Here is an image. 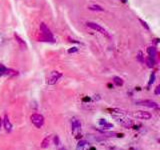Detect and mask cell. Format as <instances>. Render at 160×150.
Wrapping results in <instances>:
<instances>
[{
  "label": "cell",
  "instance_id": "83f0119b",
  "mask_svg": "<svg viewBox=\"0 0 160 150\" xmlns=\"http://www.w3.org/2000/svg\"><path fill=\"white\" fill-rule=\"evenodd\" d=\"M121 1H122L123 3H126V0H121Z\"/></svg>",
  "mask_w": 160,
  "mask_h": 150
},
{
  "label": "cell",
  "instance_id": "ac0fdd59",
  "mask_svg": "<svg viewBox=\"0 0 160 150\" xmlns=\"http://www.w3.org/2000/svg\"><path fill=\"white\" fill-rule=\"evenodd\" d=\"M53 142H54V144L57 145V146H58V145H60V139H59V137H58L57 135H55L53 137Z\"/></svg>",
  "mask_w": 160,
  "mask_h": 150
},
{
  "label": "cell",
  "instance_id": "ffe728a7",
  "mask_svg": "<svg viewBox=\"0 0 160 150\" xmlns=\"http://www.w3.org/2000/svg\"><path fill=\"white\" fill-rule=\"evenodd\" d=\"M154 81H155V73H152V74L150 75V80H149V82H148V85H151Z\"/></svg>",
  "mask_w": 160,
  "mask_h": 150
},
{
  "label": "cell",
  "instance_id": "44dd1931",
  "mask_svg": "<svg viewBox=\"0 0 160 150\" xmlns=\"http://www.w3.org/2000/svg\"><path fill=\"white\" fill-rule=\"evenodd\" d=\"M139 21H140V23L142 24V26H143V27H145V29H147V30L150 29V28H149V26L147 25V23L145 22V21H143L142 19H139Z\"/></svg>",
  "mask_w": 160,
  "mask_h": 150
},
{
  "label": "cell",
  "instance_id": "484cf974",
  "mask_svg": "<svg viewBox=\"0 0 160 150\" xmlns=\"http://www.w3.org/2000/svg\"><path fill=\"white\" fill-rule=\"evenodd\" d=\"M1 126H2V118L0 117V129H1Z\"/></svg>",
  "mask_w": 160,
  "mask_h": 150
},
{
  "label": "cell",
  "instance_id": "30bf717a",
  "mask_svg": "<svg viewBox=\"0 0 160 150\" xmlns=\"http://www.w3.org/2000/svg\"><path fill=\"white\" fill-rule=\"evenodd\" d=\"M76 150H89V142L86 140H79Z\"/></svg>",
  "mask_w": 160,
  "mask_h": 150
},
{
  "label": "cell",
  "instance_id": "2e32d148",
  "mask_svg": "<svg viewBox=\"0 0 160 150\" xmlns=\"http://www.w3.org/2000/svg\"><path fill=\"white\" fill-rule=\"evenodd\" d=\"M88 8H89L90 10H93V11H104V9L99 5H92Z\"/></svg>",
  "mask_w": 160,
  "mask_h": 150
},
{
  "label": "cell",
  "instance_id": "7a4b0ae2",
  "mask_svg": "<svg viewBox=\"0 0 160 150\" xmlns=\"http://www.w3.org/2000/svg\"><path fill=\"white\" fill-rule=\"evenodd\" d=\"M86 25H87L89 28H91V29L95 30L96 32H99L100 34L104 35L105 37L110 38V34L108 33L107 30L105 29V28H103L102 26H100L99 24H97V23H95V22H87V23H86Z\"/></svg>",
  "mask_w": 160,
  "mask_h": 150
},
{
  "label": "cell",
  "instance_id": "7402d4cb",
  "mask_svg": "<svg viewBox=\"0 0 160 150\" xmlns=\"http://www.w3.org/2000/svg\"><path fill=\"white\" fill-rule=\"evenodd\" d=\"M107 150H124V149L120 148V147H117V146H109L107 148Z\"/></svg>",
  "mask_w": 160,
  "mask_h": 150
},
{
  "label": "cell",
  "instance_id": "7c38bea8",
  "mask_svg": "<svg viewBox=\"0 0 160 150\" xmlns=\"http://www.w3.org/2000/svg\"><path fill=\"white\" fill-rule=\"evenodd\" d=\"M147 53H148L149 56H151V57H155L157 54V50H156V47L154 46H150L147 48Z\"/></svg>",
  "mask_w": 160,
  "mask_h": 150
},
{
  "label": "cell",
  "instance_id": "6da1fadb",
  "mask_svg": "<svg viewBox=\"0 0 160 150\" xmlns=\"http://www.w3.org/2000/svg\"><path fill=\"white\" fill-rule=\"evenodd\" d=\"M30 120H31L32 124H33L35 127L37 128H41L44 124V117H43V115L41 114H38V113H34V114H32L31 116H30Z\"/></svg>",
  "mask_w": 160,
  "mask_h": 150
},
{
  "label": "cell",
  "instance_id": "277c9868",
  "mask_svg": "<svg viewBox=\"0 0 160 150\" xmlns=\"http://www.w3.org/2000/svg\"><path fill=\"white\" fill-rule=\"evenodd\" d=\"M136 105L139 106H145L148 108H158L159 105L157 104V102L153 101V100H138L135 102Z\"/></svg>",
  "mask_w": 160,
  "mask_h": 150
},
{
  "label": "cell",
  "instance_id": "5bb4252c",
  "mask_svg": "<svg viewBox=\"0 0 160 150\" xmlns=\"http://www.w3.org/2000/svg\"><path fill=\"white\" fill-rule=\"evenodd\" d=\"M146 63H147V66L150 67V68H152V67L155 65L154 57H151V56H149V57H147V58H146Z\"/></svg>",
  "mask_w": 160,
  "mask_h": 150
},
{
  "label": "cell",
  "instance_id": "4316f807",
  "mask_svg": "<svg viewBox=\"0 0 160 150\" xmlns=\"http://www.w3.org/2000/svg\"><path fill=\"white\" fill-rule=\"evenodd\" d=\"M59 150H68V149L66 147H61V148H59Z\"/></svg>",
  "mask_w": 160,
  "mask_h": 150
},
{
  "label": "cell",
  "instance_id": "ba28073f",
  "mask_svg": "<svg viewBox=\"0 0 160 150\" xmlns=\"http://www.w3.org/2000/svg\"><path fill=\"white\" fill-rule=\"evenodd\" d=\"M99 131H100L104 136H107V137H113V138L123 137L122 133H117V132H108V131H105V130H99Z\"/></svg>",
  "mask_w": 160,
  "mask_h": 150
},
{
  "label": "cell",
  "instance_id": "e0dca14e",
  "mask_svg": "<svg viewBox=\"0 0 160 150\" xmlns=\"http://www.w3.org/2000/svg\"><path fill=\"white\" fill-rule=\"evenodd\" d=\"M137 59H138V61L141 62V63L144 62V57H143V54H142V52H139V53H138Z\"/></svg>",
  "mask_w": 160,
  "mask_h": 150
},
{
  "label": "cell",
  "instance_id": "5b68a950",
  "mask_svg": "<svg viewBox=\"0 0 160 150\" xmlns=\"http://www.w3.org/2000/svg\"><path fill=\"white\" fill-rule=\"evenodd\" d=\"M133 116L136 117L138 119H142V120H149V119L152 118V115L147 111H142V110H138L132 113Z\"/></svg>",
  "mask_w": 160,
  "mask_h": 150
},
{
  "label": "cell",
  "instance_id": "3957f363",
  "mask_svg": "<svg viewBox=\"0 0 160 150\" xmlns=\"http://www.w3.org/2000/svg\"><path fill=\"white\" fill-rule=\"evenodd\" d=\"M61 77H62L61 72H59V71H52V72L49 74L48 77H47V84H49V85H54Z\"/></svg>",
  "mask_w": 160,
  "mask_h": 150
},
{
  "label": "cell",
  "instance_id": "603a6c76",
  "mask_svg": "<svg viewBox=\"0 0 160 150\" xmlns=\"http://www.w3.org/2000/svg\"><path fill=\"white\" fill-rule=\"evenodd\" d=\"M107 123V121L105 120V119H100V120L98 121V124L100 125V126H103V125H105Z\"/></svg>",
  "mask_w": 160,
  "mask_h": 150
},
{
  "label": "cell",
  "instance_id": "9c48e42d",
  "mask_svg": "<svg viewBox=\"0 0 160 150\" xmlns=\"http://www.w3.org/2000/svg\"><path fill=\"white\" fill-rule=\"evenodd\" d=\"M81 121L79 120L78 118L76 117H73L71 118V129L74 130V129H81Z\"/></svg>",
  "mask_w": 160,
  "mask_h": 150
},
{
  "label": "cell",
  "instance_id": "4fadbf2b",
  "mask_svg": "<svg viewBox=\"0 0 160 150\" xmlns=\"http://www.w3.org/2000/svg\"><path fill=\"white\" fill-rule=\"evenodd\" d=\"M14 37H15V39H16V41L18 42V44L20 45L21 47H23V48H25L26 47V43L24 42V40H23L22 38L20 37V36L18 35L17 33H14Z\"/></svg>",
  "mask_w": 160,
  "mask_h": 150
},
{
  "label": "cell",
  "instance_id": "8992f818",
  "mask_svg": "<svg viewBox=\"0 0 160 150\" xmlns=\"http://www.w3.org/2000/svg\"><path fill=\"white\" fill-rule=\"evenodd\" d=\"M39 29H40V31L42 32V33L44 34V35L46 36L47 38L52 39V32L50 31V29H49V28L47 27L45 23H40Z\"/></svg>",
  "mask_w": 160,
  "mask_h": 150
},
{
  "label": "cell",
  "instance_id": "cb8c5ba5",
  "mask_svg": "<svg viewBox=\"0 0 160 150\" xmlns=\"http://www.w3.org/2000/svg\"><path fill=\"white\" fill-rule=\"evenodd\" d=\"M77 50H78V48H76V47H73V48H71V49L68 50V53H74V52H76Z\"/></svg>",
  "mask_w": 160,
  "mask_h": 150
},
{
  "label": "cell",
  "instance_id": "52a82bcc",
  "mask_svg": "<svg viewBox=\"0 0 160 150\" xmlns=\"http://www.w3.org/2000/svg\"><path fill=\"white\" fill-rule=\"evenodd\" d=\"M2 125H3V127H4V129H5L6 132H11L12 124H11V122H10V120H9V118H8L7 115L4 116V119L2 120Z\"/></svg>",
  "mask_w": 160,
  "mask_h": 150
},
{
  "label": "cell",
  "instance_id": "d6986e66",
  "mask_svg": "<svg viewBox=\"0 0 160 150\" xmlns=\"http://www.w3.org/2000/svg\"><path fill=\"white\" fill-rule=\"evenodd\" d=\"M5 72H6V68L2 64H0V76L4 75L5 74Z\"/></svg>",
  "mask_w": 160,
  "mask_h": 150
},
{
  "label": "cell",
  "instance_id": "9a60e30c",
  "mask_svg": "<svg viewBox=\"0 0 160 150\" xmlns=\"http://www.w3.org/2000/svg\"><path fill=\"white\" fill-rule=\"evenodd\" d=\"M113 83L115 84L116 86H122L123 85L122 78L118 77V76H115V77H113Z\"/></svg>",
  "mask_w": 160,
  "mask_h": 150
},
{
  "label": "cell",
  "instance_id": "8fae6325",
  "mask_svg": "<svg viewBox=\"0 0 160 150\" xmlns=\"http://www.w3.org/2000/svg\"><path fill=\"white\" fill-rule=\"evenodd\" d=\"M50 140H51L50 136H47V137H45L43 139L42 142H41V148H43V149L48 148L49 145H50Z\"/></svg>",
  "mask_w": 160,
  "mask_h": 150
},
{
  "label": "cell",
  "instance_id": "d4e9b609",
  "mask_svg": "<svg viewBox=\"0 0 160 150\" xmlns=\"http://www.w3.org/2000/svg\"><path fill=\"white\" fill-rule=\"evenodd\" d=\"M155 94L156 95H158L160 94V86H156V88H155Z\"/></svg>",
  "mask_w": 160,
  "mask_h": 150
}]
</instances>
